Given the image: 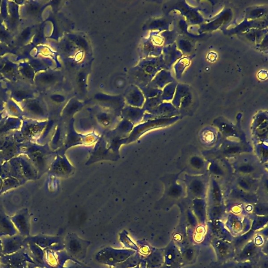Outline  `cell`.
I'll use <instances>...</instances> for the list:
<instances>
[{
    "mask_svg": "<svg viewBox=\"0 0 268 268\" xmlns=\"http://www.w3.org/2000/svg\"><path fill=\"white\" fill-rule=\"evenodd\" d=\"M134 253L135 251L130 250H117L107 248L99 252L96 259L100 263L115 266L124 262Z\"/></svg>",
    "mask_w": 268,
    "mask_h": 268,
    "instance_id": "obj_1",
    "label": "cell"
},
{
    "mask_svg": "<svg viewBox=\"0 0 268 268\" xmlns=\"http://www.w3.org/2000/svg\"><path fill=\"white\" fill-rule=\"evenodd\" d=\"M65 247L70 257L78 260L83 259L90 243L82 240L75 234L69 235L65 242Z\"/></svg>",
    "mask_w": 268,
    "mask_h": 268,
    "instance_id": "obj_2",
    "label": "cell"
},
{
    "mask_svg": "<svg viewBox=\"0 0 268 268\" xmlns=\"http://www.w3.org/2000/svg\"><path fill=\"white\" fill-rule=\"evenodd\" d=\"M68 268H85V267H83V266L81 265H74V266H72Z\"/></svg>",
    "mask_w": 268,
    "mask_h": 268,
    "instance_id": "obj_3",
    "label": "cell"
}]
</instances>
